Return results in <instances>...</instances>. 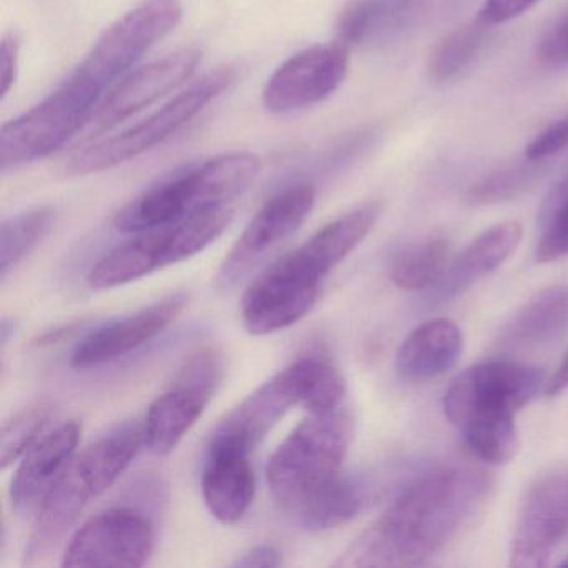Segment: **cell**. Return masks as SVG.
Returning <instances> with one entry per match:
<instances>
[{
	"label": "cell",
	"instance_id": "1",
	"mask_svg": "<svg viewBox=\"0 0 568 568\" xmlns=\"http://www.w3.org/2000/svg\"><path fill=\"white\" fill-rule=\"evenodd\" d=\"M490 481L470 467H442L418 477L344 554L337 567H417L470 524Z\"/></svg>",
	"mask_w": 568,
	"mask_h": 568
},
{
	"label": "cell",
	"instance_id": "2",
	"mask_svg": "<svg viewBox=\"0 0 568 568\" xmlns=\"http://www.w3.org/2000/svg\"><path fill=\"white\" fill-rule=\"evenodd\" d=\"M144 444L141 425L125 424L72 457L39 505L24 564L36 565L74 527L92 498L108 491L124 475Z\"/></svg>",
	"mask_w": 568,
	"mask_h": 568
},
{
	"label": "cell",
	"instance_id": "3",
	"mask_svg": "<svg viewBox=\"0 0 568 568\" xmlns=\"http://www.w3.org/2000/svg\"><path fill=\"white\" fill-rule=\"evenodd\" d=\"M254 152H229L191 165L142 192L115 215L122 232L138 234L181 221L201 209L232 204L261 174Z\"/></svg>",
	"mask_w": 568,
	"mask_h": 568
},
{
	"label": "cell",
	"instance_id": "4",
	"mask_svg": "<svg viewBox=\"0 0 568 568\" xmlns=\"http://www.w3.org/2000/svg\"><path fill=\"white\" fill-rule=\"evenodd\" d=\"M239 75V65L212 69L138 124L111 138L95 139L88 148L72 154L65 162L64 174L69 178L98 174L152 151L217 101L237 82Z\"/></svg>",
	"mask_w": 568,
	"mask_h": 568
},
{
	"label": "cell",
	"instance_id": "5",
	"mask_svg": "<svg viewBox=\"0 0 568 568\" xmlns=\"http://www.w3.org/2000/svg\"><path fill=\"white\" fill-rule=\"evenodd\" d=\"M232 217V204L212 205L172 224L138 232L92 267L89 285L95 291L121 287L159 268L189 261L221 237Z\"/></svg>",
	"mask_w": 568,
	"mask_h": 568
},
{
	"label": "cell",
	"instance_id": "6",
	"mask_svg": "<svg viewBox=\"0 0 568 568\" xmlns=\"http://www.w3.org/2000/svg\"><path fill=\"white\" fill-rule=\"evenodd\" d=\"M352 432L351 415L341 407L302 420L268 460L267 480L275 500L294 511L308 495L342 474Z\"/></svg>",
	"mask_w": 568,
	"mask_h": 568
},
{
	"label": "cell",
	"instance_id": "7",
	"mask_svg": "<svg viewBox=\"0 0 568 568\" xmlns=\"http://www.w3.org/2000/svg\"><path fill=\"white\" fill-rule=\"evenodd\" d=\"M104 92L72 71L51 94L0 129L2 172L42 161L91 124Z\"/></svg>",
	"mask_w": 568,
	"mask_h": 568
},
{
	"label": "cell",
	"instance_id": "8",
	"mask_svg": "<svg viewBox=\"0 0 568 568\" xmlns=\"http://www.w3.org/2000/svg\"><path fill=\"white\" fill-rule=\"evenodd\" d=\"M544 385L547 381L537 365L485 362L455 378L445 394V415L458 432L480 422L511 420Z\"/></svg>",
	"mask_w": 568,
	"mask_h": 568
},
{
	"label": "cell",
	"instance_id": "9",
	"mask_svg": "<svg viewBox=\"0 0 568 568\" xmlns=\"http://www.w3.org/2000/svg\"><path fill=\"white\" fill-rule=\"evenodd\" d=\"M182 16L179 0H148L109 26L75 71L108 91L181 24Z\"/></svg>",
	"mask_w": 568,
	"mask_h": 568
},
{
	"label": "cell",
	"instance_id": "10",
	"mask_svg": "<svg viewBox=\"0 0 568 568\" xmlns=\"http://www.w3.org/2000/svg\"><path fill=\"white\" fill-rule=\"evenodd\" d=\"M324 277L292 251L272 264L242 298V322L248 334L268 335L297 324L314 308Z\"/></svg>",
	"mask_w": 568,
	"mask_h": 568
},
{
	"label": "cell",
	"instance_id": "11",
	"mask_svg": "<svg viewBox=\"0 0 568 568\" xmlns=\"http://www.w3.org/2000/svg\"><path fill=\"white\" fill-rule=\"evenodd\" d=\"M221 378V362L214 351L197 352L181 368L174 384L159 395L145 415L144 444L155 455H169L197 424L212 400Z\"/></svg>",
	"mask_w": 568,
	"mask_h": 568
},
{
	"label": "cell",
	"instance_id": "12",
	"mask_svg": "<svg viewBox=\"0 0 568 568\" xmlns=\"http://www.w3.org/2000/svg\"><path fill=\"white\" fill-rule=\"evenodd\" d=\"M155 547L151 518L138 508L115 507L89 518L72 535L64 567H142Z\"/></svg>",
	"mask_w": 568,
	"mask_h": 568
},
{
	"label": "cell",
	"instance_id": "13",
	"mask_svg": "<svg viewBox=\"0 0 568 568\" xmlns=\"http://www.w3.org/2000/svg\"><path fill=\"white\" fill-rule=\"evenodd\" d=\"M351 68V48L344 42L302 49L275 69L262 91L271 114H288L321 104L344 84Z\"/></svg>",
	"mask_w": 568,
	"mask_h": 568
},
{
	"label": "cell",
	"instance_id": "14",
	"mask_svg": "<svg viewBox=\"0 0 568 568\" xmlns=\"http://www.w3.org/2000/svg\"><path fill=\"white\" fill-rule=\"evenodd\" d=\"M567 535L568 468H555L538 477L521 501L511 541V567H547Z\"/></svg>",
	"mask_w": 568,
	"mask_h": 568
},
{
	"label": "cell",
	"instance_id": "15",
	"mask_svg": "<svg viewBox=\"0 0 568 568\" xmlns=\"http://www.w3.org/2000/svg\"><path fill=\"white\" fill-rule=\"evenodd\" d=\"M314 204L315 187L311 184L292 185L268 199L225 257L219 271L217 284L231 287L244 277L265 255L297 232L311 215Z\"/></svg>",
	"mask_w": 568,
	"mask_h": 568
},
{
	"label": "cell",
	"instance_id": "16",
	"mask_svg": "<svg viewBox=\"0 0 568 568\" xmlns=\"http://www.w3.org/2000/svg\"><path fill=\"white\" fill-rule=\"evenodd\" d=\"M201 58L197 48H184L128 72L102 99L89 124V135L92 139L101 138L105 132L112 131L132 115L151 108L159 99L181 88L192 78Z\"/></svg>",
	"mask_w": 568,
	"mask_h": 568
},
{
	"label": "cell",
	"instance_id": "17",
	"mask_svg": "<svg viewBox=\"0 0 568 568\" xmlns=\"http://www.w3.org/2000/svg\"><path fill=\"white\" fill-rule=\"evenodd\" d=\"M187 304L189 295L185 292H178L135 312L134 315L92 332L75 348L72 367L84 371L125 357L168 331L181 317Z\"/></svg>",
	"mask_w": 568,
	"mask_h": 568
},
{
	"label": "cell",
	"instance_id": "18",
	"mask_svg": "<svg viewBox=\"0 0 568 568\" xmlns=\"http://www.w3.org/2000/svg\"><path fill=\"white\" fill-rule=\"evenodd\" d=\"M252 452L227 440H212L202 475V494L209 511L221 524L242 520L255 497Z\"/></svg>",
	"mask_w": 568,
	"mask_h": 568
},
{
	"label": "cell",
	"instance_id": "19",
	"mask_svg": "<svg viewBox=\"0 0 568 568\" xmlns=\"http://www.w3.org/2000/svg\"><path fill=\"white\" fill-rule=\"evenodd\" d=\"M298 404L301 394L288 365L232 408L215 428L212 440L234 442L252 452L291 407Z\"/></svg>",
	"mask_w": 568,
	"mask_h": 568
},
{
	"label": "cell",
	"instance_id": "20",
	"mask_svg": "<svg viewBox=\"0 0 568 568\" xmlns=\"http://www.w3.org/2000/svg\"><path fill=\"white\" fill-rule=\"evenodd\" d=\"M81 438L79 422L69 420L48 432L28 454L21 458L11 481L12 507L19 514L34 510L44 500L69 462L74 457Z\"/></svg>",
	"mask_w": 568,
	"mask_h": 568
},
{
	"label": "cell",
	"instance_id": "21",
	"mask_svg": "<svg viewBox=\"0 0 568 568\" xmlns=\"http://www.w3.org/2000/svg\"><path fill=\"white\" fill-rule=\"evenodd\" d=\"M464 351V334L455 322H424L405 337L397 352V372L412 382L432 381L450 371Z\"/></svg>",
	"mask_w": 568,
	"mask_h": 568
},
{
	"label": "cell",
	"instance_id": "22",
	"mask_svg": "<svg viewBox=\"0 0 568 568\" xmlns=\"http://www.w3.org/2000/svg\"><path fill=\"white\" fill-rule=\"evenodd\" d=\"M520 241L521 225L514 221L501 222L481 232L448 265L447 272L438 282V295L450 298L460 294L500 267L514 254Z\"/></svg>",
	"mask_w": 568,
	"mask_h": 568
},
{
	"label": "cell",
	"instance_id": "23",
	"mask_svg": "<svg viewBox=\"0 0 568 568\" xmlns=\"http://www.w3.org/2000/svg\"><path fill=\"white\" fill-rule=\"evenodd\" d=\"M378 215H381V204L368 202L328 222L295 251L325 278L371 234L372 229L377 224Z\"/></svg>",
	"mask_w": 568,
	"mask_h": 568
},
{
	"label": "cell",
	"instance_id": "24",
	"mask_svg": "<svg viewBox=\"0 0 568 568\" xmlns=\"http://www.w3.org/2000/svg\"><path fill=\"white\" fill-rule=\"evenodd\" d=\"M568 332V285L545 288L527 302L500 335L508 348H538L555 344Z\"/></svg>",
	"mask_w": 568,
	"mask_h": 568
},
{
	"label": "cell",
	"instance_id": "25",
	"mask_svg": "<svg viewBox=\"0 0 568 568\" xmlns=\"http://www.w3.org/2000/svg\"><path fill=\"white\" fill-rule=\"evenodd\" d=\"M367 504V488L361 480L338 474L308 495L294 514L298 524L311 531H325L347 524Z\"/></svg>",
	"mask_w": 568,
	"mask_h": 568
},
{
	"label": "cell",
	"instance_id": "26",
	"mask_svg": "<svg viewBox=\"0 0 568 568\" xmlns=\"http://www.w3.org/2000/svg\"><path fill=\"white\" fill-rule=\"evenodd\" d=\"M402 0H352L338 18L337 41L361 48L402 31Z\"/></svg>",
	"mask_w": 568,
	"mask_h": 568
},
{
	"label": "cell",
	"instance_id": "27",
	"mask_svg": "<svg viewBox=\"0 0 568 568\" xmlns=\"http://www.w3.org/2000/svg\"><path fill=\"white\" fill-rule=\"evenodd\" d=\"M450 262L448 239L428 237L405 247L392 262V282L402 291L417 292L434 287L444 277Z\"/></svg>",
	"mask_w": 568,
	"mask_h": 568
},
{
	"label": "cell",
	"instance_id": "28",
	"mask_svg": "<svg viewBox=\"0 0 568 568\" xmlns=\"http://www.w3.org/2000/svg\"><path fill=\"white\" fill-rule=\"evenodd\" d=\"M490 26L480 19L465 22L460 28L445 34L432 49L428 59V72L435 81H450L465 71L487 45L491 32Z\"/></svg>",
	"mask_w": 568,
	"mask_h": 568
},
{
	"label": "cell",
	"instance_id": "29",
	"mask_svg": "<svg viewBox=\"0 0 568 568\" xmlns=\"http://www.w3.org/2000/svg\"><path fill=\"white\" fill-rule=\"evenodd\" d=\"M297 382L301 405H304L311 414L335 410L341 407L347 385L341 372L318 357H304L291 364Z\"/></svg>",
	"mask_w": 568,
	"mask_h": 568
},
{
	"label": "cell",
	"instance_id": "30",
	"mask_svg": "<svg viewBox=\"0 0 568 568\" xmlns=\"http://www.w3.org/2000/svg\"><path fill=\"white\" fill-rule=\"evenodd\" d=\"M52 207H38L6 219L0 229V274L2 277L18 267L32 251H36L49 229L54 224Z\"/></svg>",
	"mask_w": 568,
	"mask_h": 568
},
{
	"label": "cell",
	"instance_id": "31",
	"mask_svg": "<svg viewBox=\"0 0 568 568\" xmlns=\"http://www.w3.org/2000/svg\"><path fill=\"white\" fill-rule=\"evenodd\" d=\"M55 410L51 404H36L9 418L0 435V464L8 470L45 435Z\"/></svg>",
	"mask_w": 568,
	"mask_h": 568
},
{
	"label": "cell",
	"instance_id": "32",
	"mask_svg": "<svg viewBox=\"0 0 568 568\" xmlns=\"http://www.w3.org/2000/svg\"><path fill=\"white\" fill-rule=\"evenodd\" d=\"M540 237L537 261L540 264L558 261L568 255V175L561 179L545 199L538 217Z\"/></svg>",
	"mask_w": 568,
	"mask_h": 568
},
{
	"label": "cell",
	"instance_id": "33",
	"mask_svg": "<svg viewBox=\"0 0 568 568\" xmlns=\"http://www.w3.org/2000/svg\"><path fill=\"white\" fill-rule=\"evenodd\" d=\"M544 169L545 165L535 164L524 158V161L505 165L481 179L470 189L468 199L471 204H495V202L517 197L535 184Z\"/></svg>",
	"mask_w": 568,
	"mask_h": 568
},
{
	"label": "cell",
	"instance_id": "34",
	"mask_svg": "<svg viewBox=\"0 0 568 568\" xmlns=\"http://www.w3.org/2000/svg\"><path fill=\"white\" fill-rule=\"evenodd\" d=\"M474 0H402V31L427 28L445 21Z\"/></svg>",
	"mask_w": 568,
	"mask_h": 568
},
{
	"label": "cell",
	"instance_id": "35",
	"mask_svg": "<svg viewBox=\"0 0 568 568\" xmlns=\"http://www.w3.org/2000/svg\"><path fill=\"white\" fill-rule=\"evenodd\" d=\"M524 158L545 168L568 158V118L554 122L535 135L534 141L525 148Z\"/></svg>",
	"mask_w": 568,
	"mask_h": 568
},
{
	"label": "cell",
	"instance_id": "36",
	"mask_svg": "<svg viewBox=\"0 0 568 568\" xmlns=\"http://www.w3.org/2000/svg\"><path fill=\"white\" fill-rule=\"evenodd\" d=\"M541 61L555 68H568V14L558 19L538 45Z\"/></svg>",
	"mask_w": 568,
	"mask_h": 568
},
{
	"label": "cell",
	"instance_id": "37",
	"mask_svg": "<svg viewBox=\"0 0 568 568\" xmlns=\"http://www.w3.org/2000/svg\"><path fill=\"white\" fill-rule=\"evenodd\" d=\"M541 0H485L477 19L490 28L507 24L534 9Z\"/></svg>",
	"mask_w": 568,
	"mask_h": 568
},
{
	"label": "cell",
	"instance_id": "38",
	"mask_svg": "<svg viewBox=\"0 0 568 568\" xmlns=\"http://www.w3.org/2000/svg\"><path fill=\"white\" fill-rule=\"evenodd\" d=\"M21 41L16 34H6L0 44V99L4 101L18 81Z\"/></svg>",
	"mask_w": 568,
	"mask_h": 568
},
{
	"label": "cell",
	"instance_id": "39",
	"mask_svg": "<svg viewBox=\"0 0 568 568\" xmlns=\"http://www.w3.org/2000/svg\"><path fill=\"white\" fill-rule=\"evenodd\" d=\"M281 564L282 557L281 554H278L277 548L272 547V545H257V547L251 548V550L242 554L241 557H239L237 560L232 564V567L272 568L278 567Z\"/></svg>",
	"mask_w": 568,
	"mask_h": 568
},
{
	"label": "cell",
	"instance_id": "40",
	"mask_svg": "<svg viewBox=\"0 0 568 568\" xmlns=\"http://www.w3.org/2000/svg\"><path fill=\"white\" fill-rule=\"evenodd\" d=\"M565 388H568V352L565 354V357L561 358L560 365H558L555 374L548 378L547 385H545V394H547L548 397H554V395L564 392Z\"/></svg>",
	"mask_w": 568,
	"mask_h": 568
},
{
	"label": "cell",
	"instance_id": "41",
	"mask_svg": "<svg viewBox=\"0 0 568 568\" xmlns=\"http://www.w3.org/2000/svg\"><path fill=\"white\" fill-rule=\"evenodd\" d=\"M560 567H568V557L564 561H560Z\"/></svg>",
	"mask_w": 568,
	"mask_h": 568
}]
</instances>
